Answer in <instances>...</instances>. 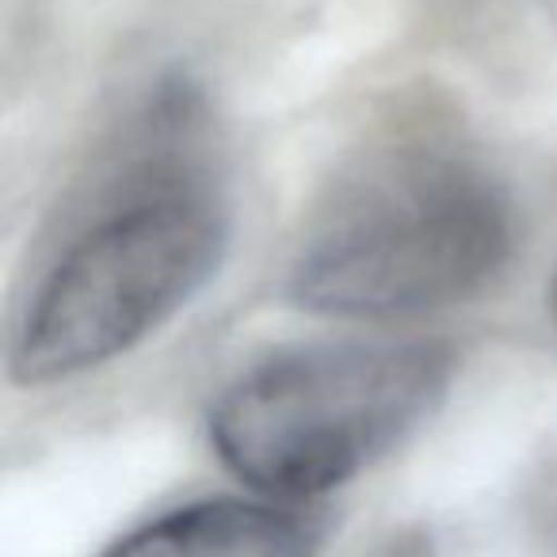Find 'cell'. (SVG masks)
Instances as JSON below:
<instances>
[{
  "mask_svg": "<svg viewBox=\"0 0 557 557\" xmlns=\"http://www.w3.org/2000/svg\"><path fill=\"white\" fill-rule=\"evenodd\" d=\"M511 207L466 153L401 146L336 187L290 268L302 310L394 321L478 295L511 256Z\"/></svg>",
  "mask_w": 557,
  "mask_h": 557,
  "instance_id": "6da1fadb",
  "label": "cell"
},
{
  "mask_svg": "<svg viewBox=\"0 0 557 557\" xmlns=\"http://www.w3.org/2000/svg\"><path fill=\"white\" fill-rule=\"evenodd\" d=\"M450 379L455 351L435 341L278 351L222 389L210 447L256 496L310 504L401 447L443 405Z\"/></svg>",
  "mask_w": 557,
  "mask_h": 557,
  "instance_id": "7a4b0ae2",
  "label": "cell"
},
{
  "mask_svg": "<svg viewBox=\"0 0 557 557\" xmlns=\"http://www.w3.org/2000/svg\"><path fill=\"white\" fill-rule=\"evenodd\" d=\"M230 233L214 187L161 169L47 271L12 341V382L54 386L134 351L218 275Z\"/></svg>",
  "mask_w": 557,
  "mask_h": 557,
  "instance_id": "3957f363",
  "label": "cell"
},
{
  "mask_svg": "<svg viewBox=\"0 0 557 557\" xmlns=\"http://www.w3.org/2000/svg\"><path fill=\"white\" fill-rule=\"evenodd\" d=\"M329 516L271 496H202L131 527L96 557H321Z\"/></svg>",
  "mask_w": 557,
  "mask_h": 557,
  "instance_id": "277c9868",
  "label": "cell"
},
{
  "mask_svg": "<svg viewBox=\"0 0 557 557\" xmlns=\"http://www.w3.org/2000/svg\"><path fill=\"white\" fill-rule=\"evenodd\" d=\"M549 310H554V318H557V275H554V287H549Z\"/></svg>",
  "mask_w": 557,
  "mask_h": 557,
  "instance_id": "5b68a950",
  "label": "cell"
}]
</instances>
